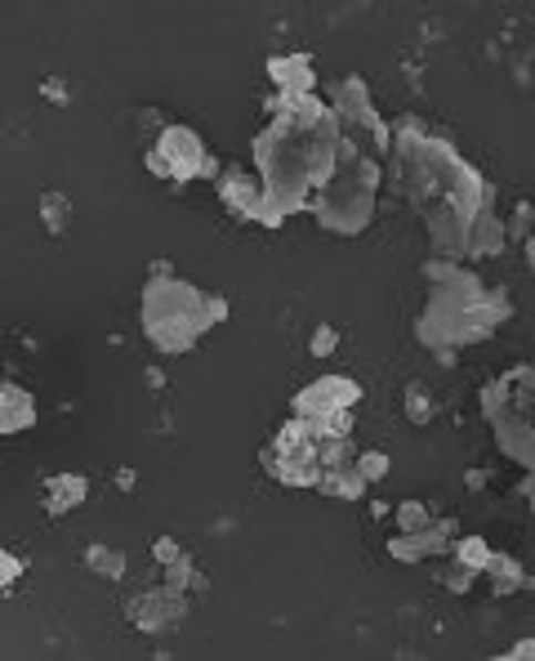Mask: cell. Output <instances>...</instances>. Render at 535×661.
Segmentation results:
<instances>
[{
  "instance_id": "cell-26",
  "label": "cell",
  "mask_w": 535,
  "mask_h": 661,
  "mask_svg": "<svg viewBox=\"0 0 535 661\" xmlns=\"http://www.w3.org/2000/svg\"><path fill=\"white\" fill-rule=\"evenodd\" d=\"M508 661H526V657H535V639H517L513 643V652H504Z\"/></svg>"
},
{
  "instance_id": "cell-11",
  "label": "cell",
  "mask_w": 535,
  "mask_h": 661,
  "mask_svg": "<svg viewBox=\"0 0 535 661\" xmlns=\"http://www.w3.org/2000/svg\"><path fill=\"white\" fill-rule=\"evenodd\" d=\"M495 425V434H500V447L517 460V465H535V447H531V420H526V407H508L504 416H495L491 420Z\"/></svg>"
},
{
  "instance_id": "cell-17",
  "label": "cell",
  "mask_w": 535,
  "mask_h": 661,
  "mask_svg": "<svg viewBox=\"0 0 535 661\" xmlns=\"http://www.w3.org/2000/svg\"><path fill=\"white\" fill-rule=\"evenodd\" d=\"M85 563H90L94 572H103L107 581H121V577H125V555H121V550H107V546H90V550H85Z\"/></svg>"
},
{
  "instance_id": "cell-4",
  "label": "cell",
  "mask_w": 535,
  "mask_h": 661,
  "mask_svg": "<svg viewBox=\"0 0 535 661\" xmlns=\"http://www.w3.org/2000/svg\"><path fill=\"white\" fill-rule=\"evenodd\" d=\"M375 189H380V165H375L371 156H362V148H352L348 139H339V148H335V171H330V180L312 193L308 211H312L330 233H362V228L371 224Z\"/></svg>"
},
{
  "instance_id": "cell-9",
  "label": "cell",
  "mask_w": 535,
  "mask_h": 661,
  "mask_svg": "<svg viewBox=\"0 0 535 661\" xmlns=\"http://www.w3.org/2000/svg\"><path fill=\"white\" fill-rule=\"evenodd\" d=\"M184 612H188L184 594H174V590H165V586H161V590H147L143 599L130 603V621H134L138 630H147V634L178 626V621H184Z\"/></svg>"
},
{
  "instance_id": "cell-3",
  "label": "cell",
  "mask_w": 535,
  "mask_h": 661,
  "mask_svg": "<svg viewBox=\"0 0 535 661\" xmlns=\"http://www.w3.org/2000/svg\"><path fill=\"white\" fill-rule=\"evenodd\" d=\"M143 326L147 340L165 354H188L202 330L215 326L210 317V295H202L197 286H188L184 277H174L165 264H156L152 286L143 291Z\"/></svg>"
},
{
  "instance_id": "cell-13",
  "label": "cell",
  "mask_w": 535,
  "mask_h": 661,
  "mask_svg": "<svg viewBox=\"0 0 535 661\" xmlns=\"http://www.w3.org/2000/svg\"><path fill=\"white\" fill-rule=\"evenodd\" d=\"M224 202L237 211V215H246V220H264V184L259 180H250L246 171H228L224 175Z\"/></svg>"
},
{
  "instance_id": "cell-7",
  "label": "cell",
  "mask_w": 535,
  "mask_h": 661,
  "mask_svg": "<svg viewBox=\"0 0 535 661\" xmlns=\"http://www.w3.org/2000/svg\"><path fill=\"white\" fill-rule=\"evenodd\" d=\"M362 403V385L348 380V376H321L317 385H308L303 394H295V416L303 420H317V416H330V411H348Z\"/></svg>"
},
{
  "instance_id": "cell-19",
  "label": "cell",
  "mask_w": 535,
  "mask_h": 661,
  "mask_svg": "<svg viewBox=\"0 0 535 661\" xmlns=\"http://www.w3.org/2000/svg\"><path fill=\"white\" fill-rule=\"evenodd\" d=\"M352 469L362 474L367 482H380V478H389V469H393V460L384 456V451H357L352 456Z\"/></svg>"
},
{
  "instance_id": "cell-1",
  "label": "cell",
  "mask_w": 535,
  "mask_h": 661,
  "mask_svg": "<svg viewBox=\"0 0 535 661\" xmlns=\"http://www.w3.org/2000/svg\"><path fill=\"white\" fill-rule=\"evenodd\" d=\"M339 121L317 94L281 99V116L255 139V165L264 184V220L281 224L295 211H308L312 193L335 171Z\"/></svg>"
},
{
  "instance_id": "cell-10",
  "label": "cell",
  "mask_w": 535,
  "mask_h": 661,
  "mask_svg": "<svg viewBox=\"0 0 535 661\" xmlns=\"http://www.w3.org/2000/svg\"><path fill=\"white\" fill-rule=\"evenodd\" d=\"M268 77L277 81V90L286 94V99H299V94H312L317 90V72H312V59L308 54H277V59H268Z\"/></svg>"
},
{
  "instance_id": "cell-12",
  "label": "cell",
  "mask_w": 535,
  "mask_h": 661,
  "mask_svg": "<svg viewBox=\"0 0 535 661\" xmlns=\"http://www.w3.org/2000/svg\"><path fill=\"white\" fill-rule=\"evenodd\" d=\"M37 425V398L19 385H0V438L23 434Z\"/></svg>"
},
{
  "instance_id": "cell-25",
  "label": "cell",
  "mask_w": 535,
  "mask_h": 661,
  "mask_svg": "<svg viewBox=\"0 0 535 661\" xmlns=\"http://www.w3.org/2000/svg\"><path fill=\"white\" fill-rule=\"evenodd\" d=\"M178 555H184V550H178V541H169V537L156 541V559H161V563H174Z\"/></svg>"
},
{
  "instance_id": "cell-22",
  "label": "cell",
  "mask_w": 535,
  "mask_h": 661,
  "mask_svg": "<svg viewBox=\"0 0 535 661\" xmlns=\"http://www.w3.org/2000/svg\"><path fill=\"white\" fill-rule=\"evenodd\" d=\"M23 572H28V563H23L19 555H10L6 546H0V590H10V586L23 577Z\"/></svg>"
},
{
  "instance_id": "cell-16",
  "label": "cell",
  "mask_w": 535,
  "mask_h": 661,
  "mask_svg": "<svg viewBox=\"0 0 535 661\" xmlns=\"http://www.w3.org/2000/svg\"><path fill=\"white\" fill-rule=\"evenodd\" d=\"M451 555H455V563H464V568H473V572H482V568H486L491 546H486L482 537H455V541H451Z\"/></svg>"
},
{
  "instance_id": "cell-15",
  "label": "cell",
  "mask_w": 535,
  "mask_h": 661,
  "mask_svg": "<svg viewBox=\"0 0 535 661\" xmlns=\"http://www.w3.org/2000/svg\"><path fill=\"white\" fill-rule=\"evenodd\" d=\"M188 586H202V572L193 568V555H178L174 563H165V590L184 594Z\"/></svg>"
},
{
  "instance_id": "cell-6",
  "label": "cell",
  "mask_w": 535,
  "mask_h": 661,
  "mask_svg": "<svg viewBox=\"0 0 535 661\" xmlns=\"http://www.w3.org/2000/svg\"><path fill=\"white\" fill-rule=\"evenodd\" d=\"M326 108L335 112V121H357L362 130H371V139H375L380 152L393 143V130H389L384 116L371 108V94H367V81H362V77H343V81L330 90V103H326Z\"/></svg>"
},
{
  "instance_id": "cell-2",
  "label": "cell",
  "mask_w": 535,
  "mask_h": 661,
  "mask_svg": "<svg viewBox=\"0 0 535 661\" xmlns=\"http://www.w3.org/2000/svg\"><path fill=\"white\" fill-rule=\"evenodd\" d=\"M429 277H433V299H429V313L420 322V336L429 349H438L442 358H451L455 345H477L486 340L491 330L513 313L508 295L504 291H486L473 273H464L460 264H429Z\"/></svg>"
},
{
  "instance_id": "cell-14",
  "label": "cell",
  "mask_w": 535,
  "mask_h": 661,
  "mask_svg": "<svg viewBox=\"0 0 535 661\" xmlns=\"http://www.w3.org/2000/svg\"><path fill=\"white\" fill-rule=\"evenodd\" d=\"M85 496H90V478L85 474H50L45 478V510L54 519L68 515V510H76Z\"/></svg>"
},
{
  "instance_id": "cell-8",
  "label": "cell",
  "mask_w": 535,
  "mask_h": 661,
  "mask_svg": "<svg viewBox=\"0 0 535 661\" xmlns=\"http://www.w3.org/2000/svg\"><path fill=\"white\" fill-rule=\"evenodd\" d=\"M451 541H455V523L451 519H433L429 528L420 532H402L389 541V555L402 559V563H420V559H433V555H451Z\"/></svg>"
},
{
  "instance_id": "cell-24",
  "label": "cell",
  "mask_w": 535,
  "mask_h": 661,
  "mask_svg": "<svg viewBox=\"0 0 535 661\" xmlns=\"http://www.w3.org/2000/svg\"><path fill=\"white\" fill-rule=\"evenodd\" d=\"M473 577H477L473 568H464V563H455V568H451V572L442 577V581H446V590H469V586H473Z\"/></svg>"
},
{
  "instance_id": "cell-5",
  "label": "cell",
  "mask_w": 535,
  "mask_h": 661,
  "mask_svg": "<svg viewBox=\"0 0 535 661\" xmlns=\"http://www.w3.org/2000/svg\"><path fill=\"white\" fill-rule=\"evenodd\" d=\"M147 171L161 175V180H174V184H188L197 175H215L219 161L206 152V143L197 139V130L188 125H165L156 148L147 152Z\"/></svg>"
},
{
  "instance_id": "cell-20",
  "label": "cell",
  "mask_w": 535,
  "mask_h": 661,
  "mask_svg": "<svg viewBox=\"0 0 535 661\" xmlns=\"http://www.w3.org/2000/svg\"><path fill=\"white\" fill-rule=\"evenodd\" d=\"M41 215H45V228H50V233H63V224H68L72 206H68V197H63V193H45V197H41Z\"/></svg>"
},
{
  "instance_id": "cell-21",
  "label": "cell",
  "mask_w": 535,
  "mask_h": 661,
  "mask_svg": "<svg viewBox=\"0 0 535 661\" xmlns=\"http://www.w3.org/2000/svg\"><path fill=\"white\" fill-rule=\"evenodd\" d=\"M433 523V510L429 506H420V501H402L398 506V528L402 532H420V528H429Z\"/></svg>"
},
{
  "instance_id": "cell-18",
  "label": "cell",
  "mask_w": 535,
  "mask_h": 661,
  "mask_svg": "<svg viewBox=\"0 0 535 661\" xmlns=\"http://www.w3.org/2000/svg\"><path fill=\"white\" fill-rule=\"evenodd\" d=\"M433 416H438V398H433L424 385H411V389H407V420H411V425H429Z\"/></svg>"
},
{
  "instance_id": "cell-23",
  "label": "cell",
  "mask_w": 535,
  "mask_h": 661,
  "mask_svg": "<svg viewBox=\"0 0 535 661\" xmlns=\"http://www.w3.org/2000/svg\"><path fill=\"white\" fill-rule=\"evenodd\" d=\"M335 345H339V330H335V326H317V336H312V354H317V358H326V354H335Z\"/></svg>"
},
{
  "instance_id": "cell-27",
  "label": "cell",
  "mask_w": 535,
  "mask_h": 661,
  "mask_svg": "<svg viewBox=\"0 0 535 661\" xmlns=\"http://www.w3.org/2000/svg\"><path fill=\"white\" fill-rule=\"evenodd\" d=\"M116 482L130 491V487H134V469H121V474H116Z\"/></svg>"
}]
</instances>
